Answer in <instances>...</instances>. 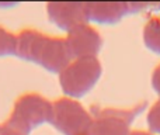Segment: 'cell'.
I'll use <instances>...</instances> for the list:
<instances>
[{
  "mask_svg": "<svg viewBox=\"0 0 160 135\" xmlns=\"http://www.w3.org/2000/svg\"><path fill=\"white\" fill-rule=\"evenodd\" d=\"M16 55L58 75L73 61L66 39L47 35L37 28H24L17 34Z\"/></svg>",
  "mask_w": 160,
  "mask_h": 135,
  "instance_id": "1",
  "label": "cell"
},
{
  "mask_svg": "<svg viewBox=\"0 0 160 135\" xmlns=\"http://www.w3.org/2000/svg\"><path fill=\"white\" fill-rule=\"evenodd\" d=\"M52 103L38 93H25L14 103L10 117L0 125V135H30L52 120Z\"/></svg>",
  "mask_w": 160,
  "mask_h": 135,
  "instance_id": "2",
  "label": "cell"
},
{
  "mask_svg": "<svg viewBox=\"0 0 160 135\" xmlns=\"http://www.w3.org/2000/svg\"><path fill=\"white\" fill-rule=\"evenodd\" d=\"M102 68L97 56L73 59L59 73V85L65 97L80 99L96 86L101 77Z\"/></svg>",
  "mask_w": 160,
  "mask_h": 135,
  "instance_id": "3",
  "label": "cell"
},
{
  "mask_svg": "<svg viewBox=\"0 0 160 135\" xmlns=\"http://www.w3.org/2000/svg\"><path fill=\"white\" fill-rule=\"evenodd\" d=\"M146 106V101H141L129 108L91 106L90 114L93 117V125L90 135H129L131 124Z\"/></svg>",
  "mask_w": 160,
  "mask_h": 135,
  "instance_id": "4",
  "label": "cell"
},
{
  "mask_svg": "<svg viewBox=\"0 0 160 135\" xmlns=\"http://www.w3.org/2000/svg\"><path fill=\"white\" fill-rule=\"evenodd\" d=\"M51 124L63 135H90L93 117L75 99L61 97L52 103Z\"/></svg>",
  "mask_w": 160,
  "mask_h": 135,
  "instance_id": "5",
  "label": "cell"
},
{
  "mask_svg": "<svg viewBox=\"0 0 160 135\" xmlns=\"http://www.w3.org/2000/svg\"><path fill=\"white\" fill-rule=\"evenodd\" d=\"M155 4L148 3H86V14L88 23H98V24H117L121 21L122 17L128 14L139 13L146 7H153Z\"/></svg>",
  "mask_w": 160,
  "mask_h": 135,
  "instance_id": "6",
  "label": "cell"
},
{
  "mask_svg": "<svg viewBox=\"0 0 160 135\" xmlns=\"http://www.w3.org/2000/svg\"><path fill=\"white\" fill-rule=\"evenodd\" d=\"M66 44L72 59L84 56H97L102 47L100 33L90 24H80L70 30L66 35Z\"/></svg>",
  "mask_w": 160,
  "mask_h": 135,
  "instance_id": "7",
  "label": "cell"
},
{
  "mask_svg": "<svg viewBox=\"0 0 160 135\" xmlns=\"http://www.w3.org/2000/svg\"><path fill=\"white\" fill-rule=\"evenodd\" d=\"M47 14L51 23L68 33L80 24H88L86 3H48Z\"/></svg>",
  "mask_w": 160,
  "mask_h": 135,
  "instance_id": "8",
  "label": "cell"
},
{
  "mask_svg": "<svg viewBox=\"0 0 160 135\" xmlns=\"http://www.w3.org/2000/svg\"><path fill=\"white\" fill-rule=\"evenodd\" d=\"M143 42L148 49L160 55V16H152L143 27Z\"/></svg>",
  "mask_w": 160,
  "mask_h": 135,
  "instance_id": "9",
  "label": "cell"
},
{
  "mask_svg": "<svg viewBox=\"0 0 160 135\" xmlns=\"http://www.w3.org/2000/svg\"><path fill=\"white\" fill-rule=\"evenodd\" d=\"M17 35L0 25V58L16 55Z\"/></svg>",
  "mask_w": 160,
  "mask_h": 135,
  "instance_id": "10",
  "label": "cell"
},
{
  "mask_svg": "<svg viewBox=\"0 0 160 135\" xmlns=\"http://www.w3.org/2000/svg\"><path fill=\"white\" fill-rule=\"evenodd\" d=\"M146 121H148V127H149L150 132L160 134V100L150 107L146 117Z\"/></svg>",
  "mask_w": 160,
  "mask_h": 135,
  "instance_id": "11",
  "label": "cell"
},
{
  "mask_svg": "<svg viewBox=\"0 0 160 135\" xmlns=\"http://www.w3.org/2000/svg\"><path fill=\"white\" fill-rule=\"evenodd\" d=\"M152 86H153V90L159 94L160 97V64L155 68L152 73Z\"/></svg>",
  "mask_w": 160,
  "mask_h": 135,
  "instance_id": "12",
  "label": "cell"
},
{
  "mask_svg": "<svg viewBox=\"0 0 160 135\" xmlns=\"http://www.w3.org/2000/svg\"><path fill=\"white\" fill-rule=\"evenodd\" d=\"M129 135H153L152 132H146V131H131Z\"/></svg>",
  "mask_w": 160,
  "mask_h": 135,
  "instance_id": "13",
  "label": "cell"
}]
</instances>
